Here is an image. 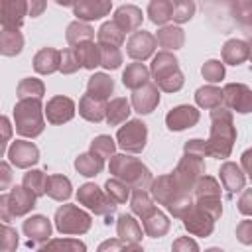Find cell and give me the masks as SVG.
I'll return each mask as SVG.
<instances>
[{
    "mask_svg": "<svg viewBox=\"0 0 252 252\" xmlns=\"http://www.w3.org/2000/svg\"><path fill=\"white\" fill-rule=\"evenodd\" d=\"M211 138L207 140L209 156L213 158H228L232 144L236 140V130L232 126V114L226 108L211 110Z\"/></svg>",
    "mask_w": 252,
    "mask_h": 252,
    "instance_id": "6da1fadb",
    "label": "cell"
},
{
    "mask_svg": "<svg viewBox=\"0 0 252 252\" xmlns=\"http://www.w3.org/2000/svg\"><path fill=\"white\" fill-rule=\"evenodd\" d=\"M110 173L124 181L126 185H132L134 189H146L148 185H152V175L150 169L136 158L130 156H112L110 158Z\"/></svg>",
    "mask_w": 252,
    "mask_h": 252,
    "instance_id": "7a4b0ae2",
    "label": "cell"
},
{
    "mask_svg": "<svg viewBox=\"0 0 252 252\" xmlns=\"http://www.w3.org/2000/svg\"><path fill=\"white\" fill-rule=\"evenodd\" d=\"M14 122L16 132L28 138H35L43 132V116H41V102L39 98H26L18 100L14 106Z\"/></svg>",
    "mask_w": 252,
    "mask_h": 252,
    "instance_id": "3957f363",
    "label": "cell"
},
{
    "mask_svg": "<svg viewBox=\"0 0 252 252\" xmlns=\"http://www.w3.org/2000/svg\"><path fill=\"white\" fill-rule=\"evenodd\" d=\"M152 75L156 81V87L161 91L173 93L183 87V75L179 71L177 59L169 51H159L152 61Z\"/></svg>",
    "mask_w": 252,
    "mask_h": 252,
    "instance_id": "277c9868",
    "label": "cell"
},
{
    "mask_svg": "<svg viewBox=\"0 0 252 252\" xmlns=\"http://www.w3.org/2000/svg\"><path fill=\"white\" fill-rule=\"evenodd\" d=\"M0 203H2V220L8 222L10 217H22L28 211H32L35 207V195L28 187L20 185L14 187L10 193H4Z\"/></svg>",
    "mask_w": 252,
    "mask_h": 252,
    "instance_id": "5b68a950",
    "label": "cell"
},
{
    "mask_svg": "<svg viewBox=\"0 0 252 252\" xmlns=\"http://www.w3.org/2000/svg\"><path fill=\"white\" fill-rule=\"evenodd\" d=\"M55 226L61 234H83L91 228V217L75 205H63L55 213Z\"/></svg>",
    "mask_w": 252,
    "mask_h": 252,
    "instance_id": "8992f818",
    "label": "cell"
},
{
    "mask_svg": "<svg viewBox=\"0 0 252 252\" xmlns=\"http://www.w3.org/2000/svg\"><path fill=\"white\" fill-rule=\"evenodd\" d=\"M77 199L81 205L89 207L91 211H94L96 215H104L106 219H110V215L114 213L116 205L108 199V195L104 191H100L94 183H85L79 191H77Z\"/></svg>",
    "mask_w": 252,
    "mask_h": 252,
    "instance_id": "52a82bcc",
    "label": "cell"
},
{
    "mask_svg": "<svg viewBox=\"0 0 252 252\" xmlns=\"http://www.w3.org/2000/svg\"><path fill=\"white\" fill-rule=\"evenodd\" d=\"M203 173H205V163H203V159L185 154V156L181 158L179 165L175 167L173 177L177 179V183H179L185 191H191V189L197 185V181L203 177Z\"/></svg>",
    "mask_w": 252,
    "mask_h": 252,
    "instance_id": "ba28073f",
    "label": "cell"
},
{
    "mask_svg": "<svg viewBox=\"0 0 252 252\" xmlns=\"http://www.w3.org/2000/svg\"><path fill=\"white\" fill-rule=\"evenodd\" d=\"M146 136H148V130H146V124L140 122V120H130L126 122L116 138H118V146L126 152H132V154H138L144 150L146 146Z\"/></svg>",
    "mask_w": 252,
    "mask_h": 252,
    "instance_id": "9c48e42d",
    "label": "cell"
},
{
    "mask_svg": "<svg viewBox=\"0 0 252 252\" xmlns=\"http://www.w3.org/2000/svg\"><path fill=\"white\" fill-rule=\"evenodd\" d=\"M222 102L240 114H246L252 110V91L246 85L230 83L222 89Z\"/></svg>",
    "mask_w": 252,
    "mask_h": 252,
    "instance_id": "30bf717a",
    "label": "cell"
},
{
    "mask_svg": "<svg viewBox=\"0 0 252 252\" xmlns=\"http://www.w3.org/2000/svg\"><path fill=\"white\" fill-rule=\"evenodd\" d=\"M156 45H158V41H156V37H154L150 32L138 30V32H134V33L130 35V39H128V43H126V51H128V55H130L132 59L144 61V59H148V57L154 53Z\"/></svg>",
    "mask_w": 252,
    "mask_h": 252,
    "instance_id": "8fae6325",
    "label": "cell"
},
{
    "mask_svg": "<svg viewBox=\"0 0 252 252\" xmlns=\"http://www.w3.org/2000/svg\"><path fill=\"white\" fill-rule=\"evenodd\" d=\"M28 12V2L24 0H2L0 2V22L4 30H18Z\"/></svg>",
    "mask_w": 252,
    "mask_h": 252,
    "instance_id": "7c38bea8",
    "label": "cell"
},
{
    "mask_svg": "<svg viewBox=\"0 0 252 252\" xmlns=\"http://www.w3.org/2000/svg\"><path fill=\"white\" fill-rule=\"evenodd\" d=\"M183 224L185 228L195 234V236H209L213 232V226H215V220L203 211L199 209L197 205H193L185 215H183Z\"/></svg>",
    "mask_w": 252,
    "mask_h": 252,
    "instance_id": "4fadbf2b",
    "label": "cell"
},
{
    "mask_svg": "<svg viewBox=\"0 0 252 252\" xmlns=\"http://www.w3.org/2000/svg\"><path fill=\"white\" fill-rule=\"evenodd\" d=\"M158 102H159V89L152 83H146L144 87H140L132 93V106L140 114L152 112L158 106Z\"/></svg>",
    "mask_w": 252,
    "mask_h": 252,
    "instance_id": "5bb4252c",
    "label": "cell"
},
{
    "mask_svg": "<svg viewBox=\"0 0 252 252\" xmlns=\"http://www.w3.org/2000/svg\"><path fill=\"white\" fill-rule=\"evenodd\" d=\"M75 114V104L67 96H53L45 106V116L51 124H63Z\"/></svg>",
    "mask_w": 252,
    "mask_h": 252,
    "instance_id": "9a60e30c",
    "label": "cell"
},
{
    "mask_svg": "<svg viewBox=\"0 0 252 252\" xmlns=\"http://www.w3.org/2000/svg\"><path fill=\"white\" fill-rule=\"evenodd\" d=\"M8 158L10 161L16 165V167H30L37 161L39 158V152L37 148L32 144V142H24V140H18L10 146L8 150Z\"/></svg>",
    "mask_w": 252,
    "mask_h": 252,
    "instance_id": "2e32d148",
    "label": "cell"
},
{
    "mask_svg": "<svg viewBox=\"0 0 252 252\" xmlns=\"http://www.w3.org/2000/svg\"><path fill=\"white\" fill-rule=\"evenodd\" d=\"M197 120H199V110L193 108V106H189V104L175 106L165 116V122H167V128L169 130H185V128L197 124Z\"/></svg>",
    "mask_w": 252,
    "mask_h": 252,
    "instance_id": "e0dca14e",
    "label": "cell"
},
{
    "mask_svg": "<svg viewBox=\"0 0 252 252\" xmlns=\"http://www.w3.org/2000/svg\"><path fill=\"white\" fill-rule=\"evenodd\" d=\"M112 4L106 0H83L73 4V14L79 20H98L110 12Z\"/></svg>",
    "mask_w": 252,
    "mask_h": 252,
    "instance_id": "ac0fdd59",
    "label": "cell"
},
{
    "mask_svg": "<svg viewBox=\"0 0 252 252\" xmlns=\"http://www.w3.org/2000/svg\"><path fill=\"white\" fill-rule=\"evenodd\" d=\"M122 32H138L140 24H142V10L134 4H124L114 12V20H112Z\"/></svg>",
    "mask_w": 252,
    "mask_h": 252,
    "instance_id": "d6986e66",
    "label": "cell"
},
{
    "mask_svg": "<svg viewBox=\"0 0 252 252\" xmlns=\"http://www.w3.org/2000/svg\"><path fill=\"white\" fill-rule=\"evenodd\" d=\"M33 69L41 75H49L55 73L57 69H61V51L53 49V47H43L35 53L33 57Z\"/></svg>",
    "mask_w": 252,
    "mask_h": 252,
    "instance_id": "ffe728a7",
    "label": "cell"
},
{
    "mask_svg": "<svg viewBox=\"0 0 252 252\" xmlns=\"http://www.w3.org/2000/svg\"><path fill=\"white\" fill-rule=\"evenodd\" d=\"M106 102L100 98H94L91 94H83L81 102H79V112L83 118L91 120V122H100L102 118H106Z\"/></svg>",
    "mask_w": 252,
    "mask_h": 252,
    "instance_id": "44dd1931",
    "label": "cell"
},
{
    "mask_svg": "<svg viewBox=\"0 0 252 252\" xmlns=\"http://www.w3.org/2000/svg\"><path fill=\"white\" fill-rule=\"evenodd\" d=\"M24 232L30 236V244L32 242H43L51 234V224L45 217L35 215V217H30L28 220H24Z\"/></svg>",
    "mask_w": 252,
    "mask_h": 252,
    "instance_id": "7402d4cb",
    "label": "cell"
},
{
    "mask_svg": "<svg viewBox=\"0 0 252 252\" xmlns=\"http://www.w3.org/2000/svg\"><path fill=\"white\" fill-rule=\"evenodd\" d=\"M220 181H222L224 189L232 195L234 191H240L244 187V173L240 171V167L236 163L226 161L220 167Z\"/></svg>",
    "mask_w": 252,
    "mask_h": 252,
    "instance_id": "603a6c76",
    "label": "cell"
},
{
    "mask_svg": "<svg viewBox=\"0 0 252 252\" xmlns=\"http://www.w3.org/2000/svg\"><path fill=\"white\" fill-rule=\"evenodd\" d=\"M73 49L77 53V59H79L81 67L94 69L96 65H100V47L94 45V41H83V43L75 45Z\"/></svg>",
    "mask_w": 252,
    "mask_h": 252,
    "instance_id": "cb8c5ba5",
    "label": "cell"
},
{
    "mask_svg": "<svg viewBox=\"0 0 252 252\" xmlns=\"http://www.w3.org/2000/svg\"><path fill=\"white\" fill-rule=\"evenodd\" d=\"M112 89H114V83L104 73H94L87 83V94H91L94 98H100V100H106L108 94L112 93Z\"/></svg>",
    "mask_w": 252,
    "mask_h": 252,
    "instance_id": "d4e9b609",
    "label": "cell"
},
{
    "mask_svg": "<svg viewBox=\"0 0 252 252\" xmlns=\"http://www.w3.org/2000/svg\"><path fill=\"white\" fill-rule=\"evenodd\" d=\"M222 59L228 65H240L248 59V43L242 39H228L222 47Z\"/></svg>",
    "mask_w": 252,
    "mask_h": 252,
    "instance_id": "484cf974",
    "label": "cell"
},
{
    "mask_svg": "<svg viewBox=\"0 0 252 252\" xmlns=\"http://www.w3.org/2000/svg\"><path fill=\"white\" fill-rule=\"evenodd\" d=\"M148 79H150V71L144 67V63H130L126 71L122 73V83L132 91L144 87Z\"/></svg>",
    "mask_w": 252,
    "mask_h": 252,
    "instance_id": "4316f807",
    "label": "cell"
},
{
    "mask_svg": "<svg viewBox=\"0 0 252 252\" xmlns=\"http://www.w3.org/2000/svg\"><path fill=\"white\" fill-rule=\"evenodd\" d=\"M116 228H118L120 240L134 242V244H138V242L142 240V226H140L138 220H136L134 217H130V215H120Z\"/></svg>",
    "mask_w": 252,
    "mask_h": 252,
    "instance_id": "83f0119b",
    "label": "cell"
},
{
    "mask_svg": "<svg viewBox=\"0 0 252 252\" xmlns=\"http://www.w3.org/2000/svg\"><path fill=\"white\" fill-rule=\"evenodd\" d=\"M142 224H144L146 234H150V236H154V238L163 236V234L167 232V228H169V220H167L165 215L159 213L158 209H154L148 217H144V219H142Z\"/></svg>",
    "mask_w": 252,
    "mask_h": 252,
    "instance_id": "f1b7e54d",
    "label": "cell"
},
{
    "mask_svg": "<svg viewBox=\"0 0 252 252\" xmlns=\"http://www.w3.org/2000/svg\"><path fill=\"white\" fill-rule=\"evenodd\" d=\"M156 41H158L161 47H165V49H177V47L183 45L185 35H183V30L177 28V26H163V28L158 32Z\"/></svg>",
    "mask_w": 252,
    "mask_h": 252,
    "instance_id": "f546056e",
    "label": "cell"
},
{
    "mask_svg": "<svg viewBox=\"0 0 252 252\" xmlns=\"http://www.w3.org/2000/svg\"><path fill=\"white\" fill-rule=\"evenodd\" d=\"M195 100H197L199 106L215 110V108H219L220 102H222V91L217 89V87H213V85L201 87V89H197V93H195Z\"/></svg>",
    "mask_w": 252,
    "mask_h": 252,
    "instance_id": "4dcf8cb0",
    "label": "cell"
},
{
    "mask_svg": "<svg viewBox=\"0 0 252 252\" xmlns=\"http://www.w3.org/2000/svg\"><path fill=\"white\" fill-rule=\"evenodd\" d=\"M45 193L57 201H63L71 195V181L63 175H47V187Z\"/></svg>",
    "mask_w": 252,
    "mask_h": 252,
    "instance_id": "1f68e13d",
    "label": "cell"
},
{
    "mask_svg": "<svg viewBox=\"0 0 252 252\" xmlns=\"http://www.w3.org/2000/svg\"><path fill=\"white\" fill-rule=\"evenodd\" d=\"M37 252H87V246L77 238H57L49 240Z\"/></svg>",
    "mask_w": 252,
    "mask_h": 252,
    "instance_id": "d6a6232c",
    "label": "cell"
},
{
    "mask_svg": "<svg viewBox=\"0 0 252 252\" xmlns=\"http://www.w3.org/2000/svg\"><path fill=\"white\" fill-rule=\"evenodd\" d=\"M93 37H94V30L85 22L77 20L67 26V41L71 45H79L83 41H93Z\"/></svg>",
    "mask_w": 252,
    "mask_h": 252,
    "instance_id": "836d02e7",
    "label": "cell"
},
{
    "mask_svg": "<svg viewBox=\"0 0 252 252\" xmlns=\"http://www.w3.org/2000/svg\"><path fill=\"white\" fill-rule=\"evenodd\" d=\"M96 37H98V45H114V47H118L124 41V32L114 22H106V24L100 26Z\"/></svg>",
    "mask_w": 252,
    "mask_h": 252,
    "instance_id": "e575fe53",
    "label": "cell"
},
{
    "mask_svg": "<svg viewBox=\"0 0 252 252\" xmlns=\"http://www.w3.org/2000/svg\"><path fill=\"white\" fill-rule=\"evenodd\" d=\"M102 165H104V159H102V158H98V156H94L93 152L79 156V158H77V161H75L77 171H79V173H83V175H87V177H93V175L100 173Z\"/></svg>",
    "mask_w": 252,
    "mask_h": 252,
    "instance_id": "d590c367",
    "label": "cell"
},
{
    "mask_svg": "<svg viewBox=\"0 0 252 252\" xmlns=\"http://www.w3.org/2000/svg\"><path fill=\"white\" fill-rule=\"evenodd\" d=\"M148 16L154 24H165L173 16V2L169 0H154L148 4Z\"/></svg>",
    "mask_w": 252,
    "mask_h": 252,
    "instance_id": "8d00e7d4",
    "label": "cell"
},
{
    "mask_svg": "<svg viewBox=\"0 0 252 252\" xmlns=\"http://www.w3.org/2000/svg\"><path fill=\"white\" fill-rule=\"evenodd\" d=\"M22 45H24V37L18 30H4L2 28V33H0V47H2V53L4 55H16L22 51Z\"/></svg>",
    "mask_w": 252,
    "mask_h": 252,
    "instance_id": "74e56055",
    "label": "cell"
},
{
    "mask_svg": "<svg viewBox=\"0 0 252 252\" xmlns=\"http://www.w3.org/2000/svg\"><path fill=\"white\" fill-rule=\"evenodd\" d=\"M128 114H130V102L126 98H114L106 106V122L112 126L124 122L128 118Z\"/></svg>",
    "mask_w": 252,
    "mask_h": 252,
    "instance_id": "f35d334b",
    "label": "cell"
},
{
    "mask_svg": "<svg viewBox=\"0 0 252 252\" xmlns=\"http://www.w3.org/2000/svg\"><path fill=\"white\" fill-rule=\"evenodd\" d=\"M24 187H28L35 197H41L45 193V187H47V175L39 169L28 171L24 175Z\"/></svg>",
    "mask_w": 252,
    "mask_h": 252,
    "instance_id": "ab89813d",
    "label": "cell"
},
{
    "mask_svg": "<svg viewBox=\"0 0 252 252\" xmlns=\"http://www.w3.org/2000/svg\"><path fill=\"white\" fill-rule=\"evenodd\" d=\"M193 189H195V197L197 199H213V197L220 199V187L213 177L203 175Z\"/></svg>",
    "mask_w": 252,
    "mask_h": 252,
    "instance_id": "60d3db41",
    "label": "cell"
},
{
    "mask_svg": "<svg viewBox=\"0 0 252 252\" xmlns=\"http://www.w3.org/2000/svg\"><path fill=\"white\" fill-rule=\"evenodd\" d=\"M132 205V211L136 213V215H140L142 219L144 217H148L156 207H154V203H152V199H150V195L146 193V189H134V195H132V201H130Z\"/></svg>",
    "mask_w": 252,
    "mask_h": 252,
    "instance_id": "b9f144b4",
    "label": "cell"
},
{
    "mask_svg": "<svg viewBox=\"0 0 252 252\" xmlns=\"http://www.w3.org/2000/svg\"><path fill=\"white\" fill-rule=\"evenodd\" d=\"M230 10H232L234 20L248 33H252V2H236V4H230Z\"/></svg>",
    "mask_w": 252,
    "mask_h": 252,
    "instance_id": "7bdbcfd3",
    "label": "cell"
},
{
    "mask_svg": "<svg viewBox=\"0 0 252 252\" xmlns=\"http://www.w3.org/2000/svg\"><path fill=\"white\" fill-rule=\"evenodd\" d=\"M106 195H108V199L114 203V205H118V203H124L126 199H128V195H130V185H126L124 181H120V179H108L106 181Z\"/></svg>",
    "mask_w": 252,
    "mask_h": 252,
    "instance_id": "ee69618b",
    "label": "cell"
},
{
    "mask_svg": "<svg viewBox=\"0 0 252 252\" xmlns=\"http://www.w3.org/2000/svg\"><path fill=\"white\" fill-rule=\"evenodd\" d=\"M18 96L20 100L26 98H41L43 96V83L37 79H24L18 85Z\"/></svg>",
    "mask_w": 252,
    "mask_h": 252,
    "instance_id": "f6af8a7d",
    "label": "cell"
},
{
    "mask_svg": "<svg viewBox=\"0 0 252 252\" xmlns=\"http://www.w3.org/2000/svg\"><path fill=\"white\" fill-rule=\"evenodd\" d=\"M100 47V65L106 69H116L122 63V53L114 45H98Z\"/></svg>",
    "mask_w": 252,
    "mask_h": 252,
    "instance_id": "bcb514c9",
    "label": "cell"
},
{
    "mask_svg": "<svg viewBox=\"0 0 252 252\" xmlns=\"http://www.w3.org/2000/svg\"><path fill=\"white\" fill-rule=\"evenodd\" d=\"M193 12H195V4L191 0H175L173 2V16H171V20L177 22V24H183V22L191 20Z\"/></svg>",
    "mask_w": 252,
    "mask_h": 252,
    "instance_id": "7dc6e473",
    "label": "cell"
},
{
    "mask_svg": "<svg viewBox=\"0 0 252 252\" xmlns=\"http://www.w3.org/2000/svg\"><path fill=\"white\" fill-rule=\"evenodd\" d=\"M91 152L94 156L102 158V159L104 158H110L114 154V142H112V138L110 136H98V138H94L93 144H91Z\"/></svg>",
    "mask_w": 252,
    "mask_h": 252,
    "instance_id": "c3c4849f",
    "label": "cell"
},
{
    "mask_svg": "<svg viewBox=\"0 0 252 252\" xmlns=\"http://www.w3.org/2000/svg\"><path fill=\"white\" fill-rule=\"evenodd\" d=\"M201 73H203V77H205L207 81L217 83V81H220V79L224 77V67H222V63H220V61L211 59V61H207V63L203 65Z\"/></svg>",
    "mask_w": 252,
    "mask_h": 252,
    "instance_id": "681fc988",
    "label": "cell"
},
{
    "mask_svg": "<svg viewBox=\"0 0 252 252\" xmlns=\"http://www.w3.org/2000/svg\"><path fill=\"white\" fill-rule=\"evenodd\" d=\"M79 67H81V63L77 59L75 49L73 47L71 49H63L61 51V71L63 73H75Z\"/></svg>",
    "mask_w": 252,
    "mask_h": 252,
    "instance_id": "f907efd6",
    "label": "cell"
},
{
    "mask_svg": "<svg viewBox=\"0 0 252 252\" xmlns=\"http://www.w3.org/2000/svg\"><path fill=\"white\" fill-rule=\"evenodd\" d=\"M18 246V234L8 224L2 226V252H12Z\"/></svg>",
    "mask_w": 252,
    "mask_h": 252,
    "instance_id": "816d5d0a",
    "label": "cell"
},
{
    "mask_svg": "<svg viewBox=\"0 0 252 252\" xmlns=\"http://www.w3.org/2000/svg\"><path fill=\"white\" fill-rule=\"evenodd\" d=\"M185 154L195 156V158H205V156H209L207 142H203V140H189V142L185 144Z\"/></svg>",
    "mask_w": 252,
    "mask_h": 252,
    "instance_id": "f5cc1de1",
    "label": "cell"
},
{
    "mask_svg": "<svg viewBox=\"0 0 252 252\" xmlns=\"http://www.w3.org/2000/svg\"><path fill=\"white\" fill-rule=\"evenodd\" d=\"M171 252H199V246H197V242H195L193 238L181 236V238H177V240L173 242Z\"/></svg>",
    "mask_w": 252,
    "mask_h": 252,
    "instance_id": "db71d44e",
    "label": "cell"
},
{
    "mask_svg": "<svg viewBox=\"0 0 252 252\" xmlns=\"http://www.w3.org/2000/svg\"><path fill=\"white\" fill-rule=\"evenodd\" d=\"M236 238L242 244H252V220H242L236 226Z\"/></svg>",
    "mask_w": 252,
    "mask_h": 252,
    "instance_id": "11a10c76",
    "label": "cell"
},
{
    "mask_svg": "<svg viewBox=\"0 0 252 252\" xmlns=\"http://www.w3.org/2000/svg\"><path fill=\"white\" fill-rule=\"evenodd\" d=\"M128 244V242H126ZM126 244L118 238H112V240H104L96 252H126Z\"/></svg>",
    "mask_w": 252,
    "mask_h": 252,
    "instance_id": "9f6ffc18",
    "label": "cell"
},
{
    "mask_svg": "<svg viewBox=\"0 0 252 252\" xmlns=\"http://www.w3.org/2000/svg\"><path fill=\"white\" fill-rule=\"evenodd\" d=\"M238 211L242 215L252 217V189H246L238 199Z\"/></svg>",
    "mask_w": 252,
    "mask_h": 252,
    "instance_id": "6f0895ef",
    "label": "cell"
},
{
    "mask_svg": "<svg viewBox=\"0 0 252 252\" xmlns=\"http://www.w3.org/2000/svg\"><path fill=\"white\" fill-rule=\"evenodd\" d=\"M242 167H244V171H246V173L250 175V179H252V148L242 154Z\"/></svg>",
    "mask_w": 252,
    "mask_h": 252,
    "instance_id": "680465c9",
    "label": "cell"
},
{
    "mask_svg": "<svg viewBox=\"0 0 252 252\" xmlns=\"http://www.w3.org/2000/svg\"><path fill=\"white\" fill-rule=\"evenodd\" d=\"M43 8H45V2H32V4H28V12L32 16H39Z\"/></svg>",
    "mask_w": 252,
    "mask_h": 252,
    "instance_id": "91938a15",
    "label": "cell"
},
{
    "mask_svg": "<svg viewBox=\"0 0 252 252\" xmlns=\"http://www.w3.org/2000/svg\"><path fill=\"white\" fill-rule=\"evenodd\" d=\"M2 128H4V146H6V140H8V136H10V128H8V118H2Z\"/></svg>",
    "mask_w": 252,
    "mask_h": 252,
    "instance_id": "94428289",
    "label": "cell"
},
{
    "mask_svg": "<svg viewBox=\"0 0 252 252\" xmlns=\"http://www.w3.org/2000/svg\"><path fill=\"white\" fill-rule=\"evenodd\" d=\"M2 175H4V181H2V187H6V181L10 179V169L6 163H2Z\"/></svg>",
    "mask_w": 252,
    "mask_h": 252,
    "instance_id": "6125c7cd",
    "label": "cell"
},
{
    "mask_svg": "<svg viewBox=\"0 0 252 252\" xmlns=\"http://www.w3.org/2000/svg\"><path fill=\"white\" fill-rule=\"evenodd\" d=\"M248 57H250V61H252V37L248 39Z\"/></svg>",
    "mask_w": 252,
    "mask_h": 252,
    "instance_id": "be15d7a7",
    "label": "cell"
},
{
    "mask_svg": "<svg viewBox=\"0 0 252 252\" xmlns=\"http://www.w3.org/2000/svg\"><path fill=\"white\" fill-rule=\"evenodd\" d=\"M205 252H222L220 248H209V250H205Z\"/></svg>",
    "mask_w": 252,
    "mask_h": 252,
    "instance_id": "e7e4bbea",
    "label": "cell"
}]
</instances>
